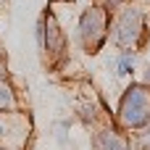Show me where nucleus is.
Here are the masks:
<instances>
[{"instance_id": "obj_1", "label": "nucleus", "mask_w": 150, "mask_h": 150, "mask_svg": "<svg viewBox=\"0 0 150 150\" xmlns=\"http://www.w3.org/2000/svg\"><path fill=\"white\" fill-rule=\"evenodd\" d=\"M150 119V98L145 90L132 87L121 100V121L129 127H142Z\"/></svg>"}, {"instance_id": "obj_7", "label": "nucleus", "mask_w": 150, "mask_h": 150, "mask_svg": "<svg viewBox=\"0 0 150 150\" xmlns=\"http://www.w3.org/2000/svg\"><path fill=\"white\" fill-rule=\"evenodd\" d=\"M0 132H3V127H0Z\"/></svg>"}, {"instance_id": "obj_6", "label": "nucleus", "mask_w": 150, "mask_h": 150, "mask_svg": "<svg viewBox=\"0 0 150 150\" xmlns=\"http://www.w3.org/2000/svg\"><path fill=\"white\" fill-rule=\"evenodd\" d=\"M13 103V98H11V92H8V87H3L0 84V108H5V105H11Z\"/></svg>"}, {"instance_id": "obj_2", "label": "nucleus", "mask_w": 150, "mask_h": 150, "mask_svg": "<svg viewBox=\"0 0 150 150\" xmlns=\"http://www.w3.org/2000/svg\"><path fill=\"white\" fill-rule=\"evenodd\" d=\"M105 37V13L98 8H90L82 18V40L87 47H98Z\"/></svg>"}, {"instance_id": "obj_3", "label": "nucleus", "mask_w": 150, "mask_h": 150, "mask_svg": "<svg viewBox=\"0 0 150 150\" xmlns=\"http://www.w3.org/2000/svg\"><path fill=\"white\" fill-rule=\"evenodd\" d=\"M140 29H142V13L137 8H129L121 21H119V32H116V40L121 45H132L137 37H140Z\"/></svg>"}, {"instance_id": "obj_4", "label": "nucleus", "mask_w": 150, "mask_h": 150, "mask_svg": "<svg viewBox=\"0 0 150 150\" xmlns=\"http://www.w3.org/2000/svg\"><path fill=\"white\" fill-rule=\"evenodd\" d=\"M100 150H127V145H124V142H119L116 137L105 134V137L100 140Z\"/></svg>"}, {"instance_id": "obj_5", "label": "nucleus", "mask_w": 150, "mask_h": 150, "mask_svg": "<svg viewBox=\"0 0 150 150\" xmlns=\"http://www.w3.org/2000/svg\"><path fill=\"white\" fill-rule=\"evenodd\" d=\"M132 63H134V55H132V50H127L121 55V61H119V74H129L132 71Z\"/></svg>"}, {"instance_id": "obj_8", "label": "nucleus", "mask_w": 150, "mask_h": 150, "mask_svg": "<svg viewBox=\"0 0 150 150\" xmlns=\"http://www.w3.org/2000/svg\"><path fill=\"white\" fill-rule=\"evenodd\" d=\"M148 79H150V74H148Z\"/></svg>"}]
</instances>
